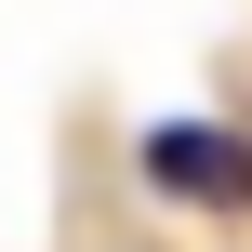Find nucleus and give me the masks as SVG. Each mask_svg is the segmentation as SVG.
I'll return each mask as SVG.
<instances>
[{
  "mask_svg": "<svg viewBox=\"0 0 252 252\" xmlns=\"http://www.w3.org/2000/svg\"><path fill=\"white\" fill-rule=\"evenodd\" d=\"M146 186H173L199 213H252V133H226V120H159L146 133Z\"/></svg>",
  "mask_w": 252,
  "mask_h": 252,
  "instance_id": "1",
  "label": "nucleus"
}]
</instances>
